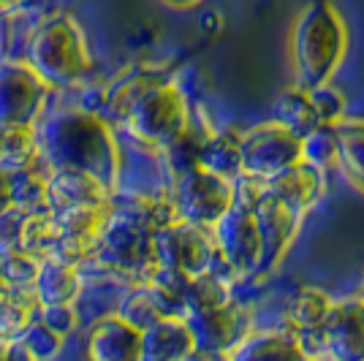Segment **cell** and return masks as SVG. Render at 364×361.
Listing matches in <instances>:
<instances>
[{
	"label": "cell",
	"instance_id": "1",
	"mask_svg": "<svg viewBox=\"0 0 364 361\" xmlns=\"http://www.w3.org/2000/svg\"><path fill=\"white\" fill-rule=\"evenodd\" d=\"M41 158L49 171H82L117 193L120 147L109 122L87 109H65L36 125Z\"/></svg>",
	"mask_w": 364,
	"mask_h": 361
},
{
	"label": "cell",
	"instance_id": "2",
	"mask_svg": "<svg viewBox=\"0 0 364 361\" xmlns=\"http://www.w3.org/2000/svg\"><path fill=\"white\" fill-rule=\"evenodd\" d=\"M125 131L150 150H164L191 122L188 98L180 85L152 76H134L112 98Z\"/></svg>",
	"mask_w": 364,
	"mask_h": 361
},
{
	"label": "cell",
	"instance_id": "3",
	"mask_svg": "<svg viewBox=\"0 0 364 361\" xmlns=\"http://www.w3.org/2000/svg\"><path fill=\"white\" fill-rule=\"evenodd\" d=\"M348 52V28L329 0L307 3L291 31L294 85L318 90L329 85Z\"/></svg>",
	"mask_w": 364,
	"mask_h": 361
},
{
	"label": "cell",
	"instance_id": "4",
	"mask_svg": "<svg viewBox=\"0 0 364 361\" xmlns=\"http://www.w3.org/2000/svg\"><path fill=\"white\" fill-rule=\"evenodd\" d=\"M25 63L49 87L79 85L92 71V52L79 19L65 11L44 16L28 36Z\"/></svg>",
	"mask_w": 364,
	"mask_h": 361
},
{
	"label": "cell",
	"instance_id": "5",
	"mask_svg": "<svg viewBox=\"0 0 364 361\" xmlns=\"http://www.w3.org/2000/svg\"><path fill=\"white\" fill-rule=\"evenodd\" d=\"M90 261L131 286H144L158 269L155 234L139 223L122 204L112 201V215L95 242Z\"/></svg>",
	"mask_w": 364,
	"mask_h": 361
},
{
	"label": "cell",
	"instance_id": "6",
	"mask_svg": "<svg viewBox=\"0 0 364 361\" xmlns=\"http://www.w3.org/2000/svg\"><path fill=\"white\" fill-rule=\"evenodd\" d=\"M237 201L247 204L256 215L258 237H261V264H258L256 277H264L274 266H280V261L286 258L307 212L291 207L283 198L264 193L256 180L237 182Z\"/></svg>",
	"mask_w": 364,
	"mask_h": 361
},
{
	"label": "cell",
	"instance_id": "7",
	"mask_svg": "<svg viewBox=\"0 0 364 361\" xmlns=\"http://www.w3.org/2000/svg\"><path fill=\"white\" fill-rule=\"evenodd\" d=\"M215 244V261L210 271L226 280L228 286L250 277L261 264V237H258L256 215L247 204L234 201V207L210 228Z\"/></svg>",
	"mask_w": 364,
	"mask_h": 361
},
{
	"label": "cell",
	"instance_id": "8",
	"mask_svg": "<svg viewBox=\"0 0 364 361\" xmlns=\"http://www.w3.org/2000/svg\"><path fill=\"white\" fill-rule=\"evenodd\" d=\"M174 210L182 223L196 228H210L226 215L237 201V182L223 180L207 168H191L174 177Z\"/></svg>",
	"mask_w": 364,
	"mask_h": 361
},
{
	"label": "cell",
	"instance_id": "9",
	"mask_svg": "<svg viewBox=\"0 0 364 361\" xmlns=\"http://www.w3.org/2000/svg\"><path fill=\"white\" fill-rule=\"evenodd\" d=\"M49 85L25 60L0 58V131L36 128L46 112Z\"/></svg>",
	"mask_w": 364,
	"mask_h": 361
},
{
	"label": "cell",
	"instance_id": "10",
	"mask_svg": "<svg viewBox=\"0 0 364 361\" xmlns=\"http://www.w3.org/2000/svg\"><path fill=\"white\" fill-rule=\"evenodd\" d=\"M240 152H242L240 180L267 182L291 166L302 163V139L269 120L245 131L240 139Z\"/></svg>",
	"mask_w": 364,
	"mask_h": 361
},
{
	"label": "cell",
	"instance_id": "11",
	"mask_svg": "<svg viewBox=\"0 0 364 361\" xmlns=\"http://www.w3.org/2000/svg\"><path fill=\"white\" fill-rule=\"evenodd\" d=\"M155 258H158V266L177 269L188 277L210 271L215 261L213 237L204 228L174 220L171 226L161 228L155 234Z\"/></svg>",
	"mask_w": 364,
	"mask_h": 361
},
{
	"label": "cell",
	"instance_id": "12",
	"mask_svg": "<svg viewBox=\"0 0 364 361\" xmlns=\"http://www.w3.org/2000/svg\"><path fill=\"white\" fill-rule=\"evenodd\" d=\"M321 356L332 361H364V301L346 296L332 301L318 331Z\"/></svg>",
	"mask_w": 364,
	"mask_h": 361
},
{
	"label": "cell",
	"instance_id": "13",
	"mask_svg": "<svg viewBox=\"0 0 364 361\" xmlns=\"http://www.w3.org/2000/svg\"><path fill=\"white\" fill-rule=\"evenodd\" d=\"M193 331L196 347L201 350H215V353H231L234 347L250 334V313L240 301H226L213 313H204L196 318H185Z\"/></svg>",
	"mask_w": 364,
	"mask_h": 361
},
{
	"label": "cell",
	"instance_id": "14",
	"mask_svg": "<svg viewBox=\"0 0 364 361\" xmlns=\"http://www.w3.org/2000/svg\"><path fill=\"white\" fill-rule=\"evenodd\" d=\"M141 331L117 313L98 318L87 331V361H139Z\"/></svg>",
	"mask_w": 364,
	"mask_h": 361
},
{
	"label": "cell",
	"instance_id": "15",
	"mask_svg": "<svg viewBox=\"0 0 364 361\" xmlns=\"http://www.w3.org/2000/svg\"><path fill=\"white\" fill-rule=\"evenodd\" d=\"M329 307H332L329 293H323L321 288L313 286L299 288L289 299V307H286V331L299 337V343L313 359H321L318 331L326 320Z\"/></svg>",
	"mask_w": 364,
	"mask_h": 361
},
{
	"label": "cell",
	"instance_id": "16",
	"mask_svg": "<svg viewBox=\"0 0 364 361\" xmlns=\"http://www.w3.org/2000/svg\"><path fill=\"white\" fill-rule=\"evenodd\" d=\"M114 193H109L101 182L82 171H49L46 174V212H65L76 207L107 204Z\"/></svg>",
	"mask_w": 364,
	"mask_h": 361
},
{
	"label": "cell",
	"instance_id": "17",
	"mask_svg": "<svg viewBox=\"0 0 364 361\" xmlns=\"http://www.w3.org/2000/svg\"><path fill=\"white\" fill-rule=\"evenodd\" d=\"M196 350L193 331L182 316H166L141 331L139 361H185Z\"/></svg>",
	"mask_w": 364,
	"mask_h": 361
},
{
	"label": "cell",
	"instance_id": "18",
	"mask_svg": "<svg viewBox=\"0 0 364 361\" xmlns=\"http://www.w3.org/2000/svg\"><path fill=\"white\" fill-rule=\"evenodd\" d=\"M228 361H316L299 337L286 329L253 331L228 353Z\"/></svg>",
	"mask_w": 364,
	"mask_h": 361
},
{
	"label": "cell",
	"instance_id": "19",
	"mask_svg": "<svg viewBox=\"0 0 364 361\" xmlns=\"http://www.w3.org/2000/svg\"><path fill=\"white\" fill-rule=\"evenodd\" d=\"M258 188L269 196H277L289 201L291 207L307 212L321 198L326 182H323V171L310 163H296L286 168L283 174H277L272 180L258 182Z\"/></svg>",
	"mask_w": 364,
	"mask_h": 361
},
{
	"label": "cell",
	"instance_id": "20",
	"mask_svg": "<svg viewBox=\"0 0 364 361\" xmlns=\"http://www.w3.org/2000/svg\"><path fill=\"white\" fill-rule=\"evenodd\" d=\"M82 293V277L76 266L60 264V261H49L44 258L36 283H33V296L38 301V307L46 304H74Z\"/></svg>",
	"mask_w": 364,
	"mask_h": 361
},
{
	"label": "cell",
	"instance_id": "21",
	"mask_svg": "<svg viewBox=\"0 0 364 361\" xmlns=\"http://www.w3.org/2000/svg\"><path fill=\"white\" fill-rule=\"evenodd\" d=\"M334 139H337V158L334 163L346 174V180L364 193V120H343L334 122Z\"/></svg>",
	"mask_w": 364,
	"mask_h": 361
},
{
	"label": "cell",
	"instance_id": "22",
	"mask_svg": "<svg viewBox=\"0 0 364 361\" xmlns=\"http://www.w3.org/2000/svg\"><path fill=\"white\" fill-rule=\"evenodd\" d=\"M38 316V301L33 291L3 288L0 291V343L11 345Z\"/></svg>",
	"mask_w": 364,
	"mask_h": 361
},
{
	"label": "cell",
	"instance_id": "23",
	"mask_svg": "<svg viewBox=\"0 0 364 361\" xmlns=\"http://www.w3.org/2000/svg\"><path fill=\"white\" fill-rule=\"evenodd\" d=\"M240 131H218L210 134L204 150H201V168L213 171L223 180L237 182L242 177V152H240Z\"/></svg>",
	"mask_w": 364,
	"mask_h": 361
},
{
	"label": "cell",
	"instance_id": "24",
	"mask_svg": "<svg viewBox=\"0 0 364 361\" xmlns=\"http://www.w3.org/2000/svg\"><path fill=\"white\" fill-rule=\"evenodd\" d=\"M272 112H274L272 122L289 128L291 134H296L299 139H304L310 131H316L321 125L310 90H302V87H296V85L277 95Z\"/></svg>",
	"mask_w": 364,
	"mask_h": 361
},
{
	"label": "cell",
	"instance_id": "25",
	"mask_svg": "<svg viewBox=\"0 0 364 361\" xmlns=\"http://www.w3.org/2000/svg\"><path fill=\"white\" fill-rule=\"evenodd\" d=\"M226 301H231V286L226 280H220L213 271L193 274L185 286V293H182V318L213 313L218 307H223Z\"/></svg>",
	"mask_w": 364,
	"mask_h": 361
},
{
	"label": "cell",
	"instance_id": "26",
	"mask_svg": "<svg viewBox=\"0 0 364 361\" xmlns=\"http://www.w3.org/2000/svg\"><path fill=\"white\" fill-rule=\"evenodd\" d=\"M44 158L38 147L36 128H14L3 131V150H0V168L16 174V171H41Z\"/></svg>",
	"mask_w": 364,
	"mask_h": 361
},
{
	"label": "cell",
	"instance_id": "27",
	"mask_svg": "<svg viewBox=\"0 0 364 361\" xmlns=\"http://www.w3.org/2000/svg\"><path fill=\"white\" fill-rule=\"evenodd\" d=\"M213 131H207V128H201L198 122H188V128L182 131L168 147H164V158H166V166L168 171L174 174V177H180L185 171H191V168H198L201 166V150H204V144H207V139H210Z\"/></svg>",
	"mask_w": 364,
	"mask_h": 361
},
{
	"label": "cell",
	"instance_id": "28",
	"mask_svg": "<svg viewBox=\"0 0 364 361\" xmlns=\"http://www.w3.org/2000/svg\"><path fill=\"white\" fill-rule=\"evenodd\" d=\"M55 239V223L49 212H33V215H19L16 223V247L31 253V256L44 261L49 247Z\"/></svg>",
	"mask_w": 364,
	"mask_h": 361
},
{
	"label": "cell",
	"instance_id": "29",
	"mask_svg": "<svg viewBox=\"0 0 364 361\" xmlns=\"http://www.w3.org/2000/svg\"><path fill=\"white\" fill-rule=\"evenodd\" d=\"M38 266H41V258L19 250L16 244L14 247H0V277L9 288L33 291Z\"/></svg>",
	"mask_w": 364,
	"mask_h": 361
},
{
	"label": "cell",
	"instance_id": "30",
	"mask_svg": "<svg viewBox=\"0 0 364 361\" xmlns=\"http://www.w3.org/2000/svg\"><path fill=\"white\" fill-rule=\"evenodd\" d=\"M14 212L33 215L46 212V171H16L11 174Z\"/></svg>",
	"mask_w": 364,
	"mask_h": 361
},
{
	"label": "cell",
	"instance_id": "31",
	"mask_svg": "<svg viewBox=\"0 0 364 361\" xmlns=\"http://www.w3.org/2000/svg\"><path fill=\"white\" fill-rule=\"evenodd\" d=\"M120 318H125L131 326H136L139 331H144L147 326H152L155 320L166 318V310L161 307V301L152 296V291L147 286H134V291L125 296L122 301Z\"/></svg>",
	"mask_w": 364,
	"mask_h": 361
},
{
	"label": "cell",
	"instance_id": "32",
	"mask_svg": "<svg viewBox=\"0 0 364 361\" xmlns=\"http://www.w3.org/2000/svg\"><path fill=\"white\" fill-rule=\"evenodd\" d=\"M337 158V139H334V125H318L316 131L302 139V163H310L326 171Z\"/></svg>",
	"mask_w": 364,
	"mask_h": 361
},
{
	"label": "cell",
	"instance_id": "33",
	"mask_svg": "<svg viewBox=\"0 0 364 361\" xmlns=\"http://www.w3.org/2000/svg\"><path fill=\"white\" fill-rule=\"evenodd\" d=\"M16 343L25 347V350H28L36 361H49V359H55V356L60 353L65 340H63V337H58V334L49 329V326H44V323L38 320V316H36V320H33L31 326L25 329V334H22Z\"/></svg>",
	"mask_w": 364,
	"mask_h": 361
},
{
	"label": "cell",
	"instance_id": "34",
	"mask_svg": "<svg viewBox=\"0 0 364 361\" xmlns=\"http://www.w3.org/2000/svg\"><path fill=\"white\" fill-rule=\"evenodd\" d=\"M310 95H313V106H316L321 125H334V122H340L346 117V98H343L340 90H334L332 85L310 90Z\"/></svg>",
	"mask_w": 364,
	"mask_h": 361
},
{
	"label": "cell",
	"instance_id": "35",
	"mask_svg": "<svg viewBox=\"0 0 364 361\" xmlns=\"http://www.w3.org/2000/svg\"><path fill=\"white\" fill-rule=\"evenodd\" d=\"M38 320L49 326L58 337H71L79 329V313L74 310V304H46L38 307Z\"/></svg>",
	"mask_w": 364,
	"mask_h": 361
},
{
	"label": "cell",
	"instance_id": "36",
	"mask_svg": "<svg viewBox=\"0 0 364 361\" xmlns=\"http://www.w3.org/2000/svg\"><path fill=\"white\" fill-rule=\"evenodd\" d=\"M14 212V188H11V174L0 168V220Z\"/></svg>",
	"mask_w": 364,
	"mask_h": 361
},
{
	"label": "cell",
	"instance_id": "37",
	"mask_svg": "<svg viewBox=\"0 0 364 361\" xmlns=\"http://www.w3.org/2000/svg\"><path fill=\"white\" fill-rule=\"evenodd\" d=\"M185 361H228V356L226 353H215V350H201V347H196Z\"/></svg>",
	"mask_w": 364,
	"mask_h": 361
},
{
	"label": "cell",
	"instance_id": "38",
	"mask_svg": "<svg viewBox=\"0 0 364 361\" xmlns=\"http://www.w3.org/2000/svg\"><path fill=\"white\" fill-rule=\"evenodd\" d=\"M9 361H36V359H33L31 353L19 345V343H11V345H9Z\"/></svg>",
	"mask_w": 364,
	"mask_h": 361
},
{
	"label": "cell",
	"instance_id": "39",
	"mask_svg": "<svg viewBox=\"0 0 364 361\" xmlns=\"http://www.w3.org/2000/svg\"><path fill=\"white\" fill-rule=\"evenodd\" d=\"M161 3H166V6H171V9H193V6H198L201 0H161Z\"/></svg>",
	"mask_w": 364,
	"mask_h": 361
},
{
	"label": "cell",
	"instance_id": "40",
	"mask_svg": "<svg viewBox=\"0 0 364 361\" xmlns=\"http://www.w3.org/2000/svg\"><path fill=\"white\" fill-rule=\"evenodd\" d=\"M25 0H0V16L9 14V11H14V9H19Z\"/></svg>",
	"mask_w": 364,
	"mask_h": 361
},
{
	"label": "cell",
	"instance_id": "41",
	"mask_svg": "<svg viewBox=\"0 0 364 361\" xmlns=\"http://www.w3.org/2000/svg\"><path fill=\"white\" fill-rule=\"evenodd\" d=\"M0 361H9V345L0 343Z\"/></svg>",
	"mask_w": 364,
	"mask_h": 361
},
{
	"label": "cell",
	"instance_id": "42",
	"mask_svg": "<svg viewBox=\"0 0 364 361\" xmlns=\"http://www.w3.org/2000/svg\"><path fill=\"white\" fill-rule=\"evenodd\" d=\"M0 52H3V25H0Z\"/></svg>",
	"mask_w": 364,
	"mask_h": 361
},
{
	"label": "cell",
	"instance_id": "43",
	"mask_svg": "<svg viewBox=\"0 0 364 361\" xmlns=\"http://www.w3.org/2000/svg\"><path fill=\"white\" fill-rule=\"evenodd\" d=\"M0 150H3V131H0Z\"/></svg>",
	"mask_w": 364,
	"mask_h": 361
},
{
	"label": "cell",
	"instance_id": "44",
	"mask_svg": "<svg viewBox=\"0 0 364 361\" xmlns=\"http://www.w3.org/2000/svg\"><path fill=\"white\" fill-rule=\"evenodd\" d=\"M359 296H362V301H364V280H362V293H359Z\"/></svg>",
	"mask_w": 364,
	"mask_h": 361
},
{
	"label": "cell",
	"instance_id": "45",
	"mask_svg": "<svg viewBox=\"0 0 364 361\" xmlns=\"http://www.w3.org/2000/svg\"><path fill=\"white\" fill-rule=\"evenodd\" d=\"M316 361H332V359H326V356H321V359H316Z\"/></svg>",
	"mask_w": 364,
	"mask_h": 361
}]
</instances>
